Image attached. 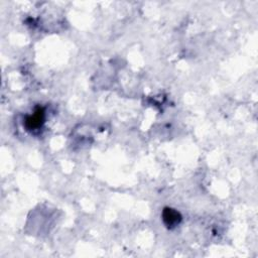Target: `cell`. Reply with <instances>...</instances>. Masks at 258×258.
Listing matches in <instances>:
<instances>
[{
    "instance_id": "cell-1",
    "label": "cell",
    "mask_w": 258,
    "mask_h": 258,
    "mask_svg": "<svg viewBox=\"0 0 258 258\" xmlns=\"http://www.w3.org/2000/svg\"><path fill=\"white\" fill-rule=\"evenodd\" d=\"M43 122H44V110L38 107L31 115L26 117L24 121V126L27 130L33 131L40 128Z\"/></svg>"
},
{
    "instance_id": "cell-2",
    "label": "cell",
    "mask_w": 258,
    "mask_h": 258,
    "mask_svg": "<svg viewBox=\"0 0 258 258\" xmlns=\"http://www.w3.org/2000/svg\"><path fill=\"white\" fill-rule=\"evenodd\" d=\"M163 220L169 228H174L181 223L182 216L178 211L172 208H166L163 212Z\"/></svg>"
}]
</instances>
